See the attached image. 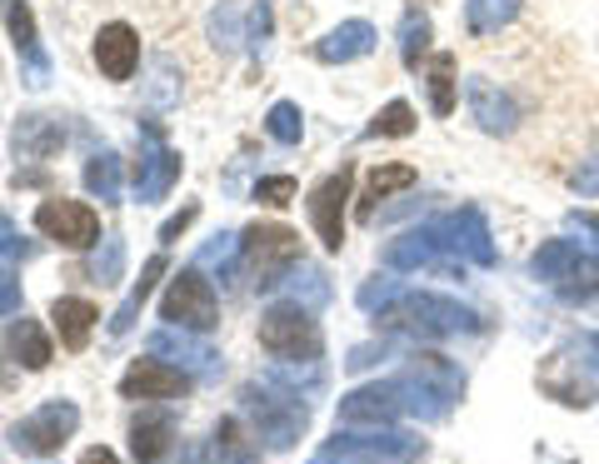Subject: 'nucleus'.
Segmentation results:
<instances>
[{
    "label": "nucleus",
    "instance_id": "4be33fe9",
    "mask_svg": "<svg viewBox=\"0 0 599 464\" xmlns=\"http://www.w3.org/2000/svg\"><path fill=\"white\" fill-rule=\"evenodd\" d=\"M425 41H429V25H425V21H405V61H409V65L419 61Z\"/></svg>",
    "mask_w": 599,
    "mask_h": 464
},
{
    "label": "nucleus",
    "instance_id": "1a4fd4ad",
    "mask_svg": "<svg viewBox=\"0 0 599 464\" xmlns=\"http://www.w3.org/2000/svg\"><path fill=\"white\" fill-rule=\"evenodd\" d=\"M369 41H375V31H369L365 21H349V25H339V31H329L325 41L315 45V55L319 61H355V55H365L369 51Z\"/></svg>",
    "mask_w": 599,
    "mask_h": 464
},
{
    "label": "nucleus",
    "instance_id": "dca6fc26",
    "mask_svg": "<svg viewBox=\"0 0 599 464\" xmlns=\"http://www.w3.org/2000/svg\"><path fill=\"white\" fill-rule=\"evenodd\" d=\"M519 0H469V25L475 31H499L505 21H515Z\"/></svg>",
    "mask_w": 599,
    "mask_h": 464
},
{
    "label": "nucleus",
    "instance_id": "412c9836",
    "mask_svg": "<svg viewBox=\"0 0 599 464\" xmlns=\"http://www.w3.org/2000/svg\"><path fill=\"white\" fill-rule=\"evenodd\" d=\"M255 200H265V205H290V200H295V181H290V175L260 181V185H255Z\"/></svg>",
    "mask_w": 599,
    "mask_h": 464
},
{
    "label": "nucleus",
    "instance_id": "7ed1b4c3",
    "mask_svg": "<svg viewBox=\"0 0 599 464\" xmlns=\"http://www.w3.org/2000/svg\"><path fill=\"white\" fill-rule=\"evenodd\" d=\"M160 315H165L170 324L210 330V324L220 320V310H215V290H210V280H205V275H195V270L175 275V280H170V290H165V300H160Z\"/></svg>",
    "mask_w": 599,
    "mask_h": 464
},
{
    "label": "nucleus",
    "instance_id": "39448f33",
    "mask_svg": "<svg viewBox=\"0 0 599 464\" xmlns=\"http://www.w3.org/2000/svg\"><path fill=\"white\" fill-rule=\"evenodd\" d=\"M95 65H100V75H105V81H130V75H135V65H140V35L130 31L125 21L100 25V35H95Z\"/></svg>",
    "mask_w": 599,
    "mask_h": 464
},
{
    "label": "nucleus",
    "instance_id": "6ab92c4d",
    "mask_svg": "<svg viewBox=\"0 0 599 464\" xmlns=\"http://www.w3.org/2000/svg\"><path fill=\"white\" fill-rule=\"evenodd\" d=\"M270 135L285 141V145L300 141V111H295V105H275V111H270Z\"/></svg>",
    "mask_w": 599,
    "mask_h": 464
},
{
    "label": "nucleus",
    "instance_id": "f3484780",
    "mask_svg": "<svg viewBox=\"0 0 599 464\" xmlns=\"http://www.w3.org/2000/svg\"><path fill=\"white\" fill-rule=\"evenodd\" d=\"M6 25H10V35H16V51H26L30 61H35V21H30L26 0H6Z\"/></svg>",
    "mask_w": 599,
    "mask_h": 464
},
{
    "label": "nucleus",
    "instance_id": "a211bd4d",
    "mask_svg": "<svg viewBox=\"0 0 599 464\" xmlns=\"http://www.w3.org/2000/svg\"><path fill=\"white\" fill-rule=\"evenodd\" d=\"M415 131V111H409L405 101H389L385 111L369 121V135H409Z\"/></svg>",
    "mask_w": 599,
    "mask_h": 464
},
{
    "label": "nucleus",
    "instance_id": "f257e3e1",
    "mask_svg": "<svg viewBox=\"0 0 599 464\" xmlns=\"http://www.w3.org/2000/svg\"><path fill=\"white\" fill-rule=\"evenodd\" d=\"M35 230L50 235L55 245H65V250H90L100 240V215L85 200H40Z\"/></svg>",
    "mask_w": 599,
    "mask_h": 464
},
{
    "label": "nucleus",
    "instance_id": "20e7f679",
    "mask_svg": "<svg viewBox=\"0 0 599 464\" xmlns=\"http://www.w3.org/2000/svg\"><path fill=\"white\" fill-rule=\"evenodd\" d=\"M120 394L125 400H180V394H190V374L170 370L160 360H135L120 374Z\"/></svg>",
    "mask_w": 599,
    "mask_h": 464
},
{
    "label": "nucleus",
    "instance_id": "4468645a",
    "mask_svg": "<svg viewBox=\"0 0 599 464\" xmlns=\"http://www.w3.org/2000/svg\"><path fill=\"white\" fill-rule=\"evenodd\" d=\"M469 101H475V115H479V125H485V131H509V125H515V121H509V105L499 101V95L489 91L485 81L469 85Z\"/></svg>",
    "mask_w": 599,
    "mask_h": 464
},
{
    "label": "nucleus",
    "instance_id": "423d86ee",
    "mask_svg": "<svg viewBox=\"0 0 599 464\" xmlns=\"http://www.w3.org/2000/svg\"><path fill=\"white\" fill-rule=\"evenodd\" d=\"M260 344L275 354H315L319 334L300 310H270L265 324H260Z\"/></svg>",
    "mask_w": 599,
    "mask_h": 464
},
{
    "label": "nucleus",
    "instance_id": "0eeeda50",
    "mask_svg": "<svg viewBox=\"0 0 599 464\" xmlns=\"http://www.w3.org/2000/svg\"><path fill=\"white\" fill-rule=\"evenodd\" d=\"M245 250L255 260V270H270V265H290L300 255V235L285 230V225H255L245 235Z\"/></svg>",
    "mask_w": 599,
    "mask_h": 464
},
{
    "label": "nucleus",
    "instance_id": "f8f14e48",
    "mask_svg": "<svg viewBox=\"0 0 599 464\" xmlns=\"http://www.w3.org/2000/svg\"><path fill=\"white\" fill-rule=\"evenodd\" d=\"M130 450H135V460H140V464H155L160 454L170 450V424H165V420H145V424H135V430H130Z\"/></svg>",
    "mask_w": 599,
    "mask_h": 464
},
{
    "label": "nucleus",
    "instance_id": "6e6552de",
    "mask_svg": "<svg viewBox=\"0 0 599 464\" xmlns=\"http://www.w3.org/2000/svg\"><path fill=\"white\" fill-rule=\"evenodd\" d=\"M95 320H100V310L90 300H55L50 305V324H55V334H60L65 350H85Z\"/></svg>",
    "mask_w": 599,
    "mask_h": 464
},
{
    "label": "nucleus",
    "instance_id": "f03ea898",
    "mask_svg": "<svg viewBox=\"0 0 599 464\" xmlns=\"http://www.w3.org/2000/svg\"><path fill=\"white\" fill-rule=\"evenodd\" d=\"M349 185H355V171L349 165H339L335 175H325V181L309 190V225H315L319 245L325 250H339L345 245V200H349Z\"/></svg>",
    "mask_w": 599,
    "mask_h": 464
},
{
    "label": "nucleus",
    "instance_id": "ddd939ff",
    "mask_svg": "<svg viewBox=\"0 0 599 464\" xmlns=\"http://www.w3.org/2000/svg\"><path fill=\"white\" fill-rule=\"evenodd\" d=\"M429 105H435V115L455 111V55H435V65H429Z\"/></svg>",
    "mask_w": 599,
    "mask_h": 464
},
{
    "label": "nucleus",
    "instance_id": "aec40b11",
    "mask_svg": "<svg viewBox=\"0 0 599 464\" xmlns=\"http://www.w3.org/2000/svg\"><path fill=\"white\" fill-rule=\"evenodd\" d=\"M85 181H90V190H100V195H115V181H120V171H115V155H100V161L85 171Z\"/></svg>",
    "mask_w": 599,
    "mask_h": 464
},
{
    "label": "nucleus",
    "instance_id": "b1692460",
    "mask_svg": "<svg viewBox=\"0 0 599 464\" xmlns=\"http://www.w3.org/2000/svg\"><path fill=\"white\" fill-rule=\"evenodd\" d=\"M575 181H579V185H585V190H599V165H589V171H579V175H575Z\"/></svg>",
    "mask_w": 599,
    "mask_h": 464
},
{
    "label": "nucleus",
    "instance_id": "2eb2a0df",
    "mask_svg": "<svg viewBox=\"0 0 599 464\" xmlns=\"http://www.w3.org/2000/svg\"><path fill=\"white\" fill-rule=\"evenodd\" d=\"M10 344H16V354L26 350V370H45V364H50V344H45V334H40L30 320H20L16 330H10Z\"/></svg>",
    "mask_w": 599,
    "mask_h": 464
},
{
    "label": "nucleus",
    "instance_id": "9d476101",
    "mask_svg": "<svg viewBox=\"0 0 599 464\" xmlns=\"http://www.w3.org/2000/svg\"><path fill=\"white\" fill-rule=\"evenodd\" d=\"M70 424H75V414H70V410H45L40 420H30L26 430H20V440H26V450L50 454V450H60V444H65Z\"/></svg>",
    "mask_w": 599,
    "mask_h": 464
},
{
    "label": "nucleus",
    "instance_id": "5701e85b",
    "mask_svg": "<svg viewBox=\"0 0 599 464\" xmlns=\"http://www.w3.org/2000/svg\"><path fill=\"white\" fill-rule=\"evenodd\" d=\"M80 464H120V460L110 450H85V460H80Z\"/></svg>",
    "mask_w": 599,
    "mask_h": 464
},
{
    "label": "nucleus",
    "instance_id": "9b49d317",
    "mask_svg": "<svg viewBox=\"0 0 599 464\" xmlns=\"http://www.w3.org/2000/svg\"><path fill=\"white\" fill-rule=\"evenodd\" d=\"M409 185H415V171H409V165H385V171H375L369 175L365 200H359V215H369L375 210V200H389L395 190H409Z\"/></svg>",
    "mask_w": 599,
    "mask_h": 464
}]
</instances>
